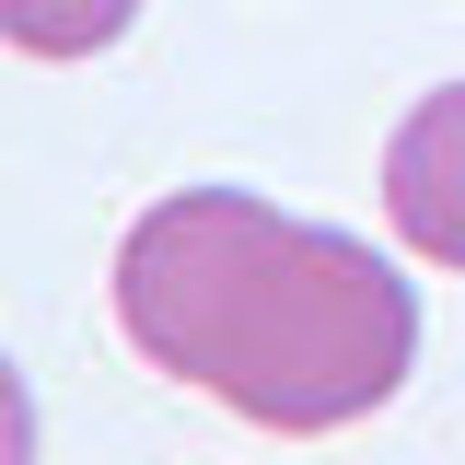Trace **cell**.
<instances>
[{
    "instance_id": "4",
    "label": "cell",
    "mask_w": 465,
    "mask_h": 465,
    "mask_svg": "<svg viewBox=\"0 0 465 465\" xmlns=\"http://www.w3.org/2000/svg\"><path fill=\"white\" fill-rule=\"evenodd\" d=\"M0 465H35V396L12 361H0Z\"/></svg>"
},
{
    "instance_id": "1",
    "label": "cell",
    "mask_w": 465,
    "mask_h": 465,
    "mask_svg": "<svg viewBox=\"0 0 465 465\" xmlns=\"http://www.w3.org/2000/svg\"><path fill=\"white\" fill-rule=\"evenodd\" d=\"M128 349L256 430H349L419 372V291L361 232L244 186H174L116 244Z\"/></svg>"
},
{
    "instance_id": "2",
    "label": "cell",
    "mask_w": 465,
    "mask_h": 465,
    "mask_svg": "<svg viewBox=\"0 0 465 465\" xmlns=\"http://www.w3.org/2000/svg\"><path fill=\"white\" fill-rule=\"evenodd\" d=\"M384 222H396L407 256L430 268H465V82L419 94L384 140Z\"/></svg>"
},
{
    "instance_id": "3",
    "label": "cell",
    "mask_w": 465,
    "mask_h": 465,
    "mask_svg": "<svg viewBox=\"0 0 465 465\" xmlns=\"http://www.w3.org/2000/svg\"><path fill=\"white\" fill-rule=\"evenodd\" d=\"M140 24V0H0V47L24 58H105Z\"/></svg>"
}]
</instances>
